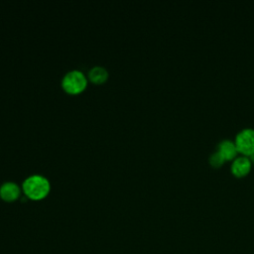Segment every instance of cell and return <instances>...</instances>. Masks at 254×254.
Listing matches in <instances>:
<instances>
[{
    "label": "cell",
    "instance_id": "6da1fadb",
    "mask_svg": "<svg viewBox=\"0 0 254 254\" xmlns=\"http://www.w3.org/2000/svg\"><path fill=\"white\" fill-rule=\"evenodd\" d=\"M25 193L32 199H41L49 192L50 183L41 175H32L23 183Z\"/></svg>",
    "mask_w": 254,
    "mask_h": 254
},
{
    "label": "cell",
    "instance_id": "7a4b0ae2",
    "mask_svg": "<svg viewBox=\"0 0 254 254\" xmlns=\"http://www.w3.org/2000/svg\"><path fill=\"white\" fill-rule=\"evenodd\" d=\"M62 85L69 93H78L86 86L85 75L80 70H70L63 77Z\"/></svg>",
    "mask_w": 254,
    "mask_h": 254
},
{
    "label": "cell",
    "instance_id": "3957f363",
    "mask_svg": "<svg viewBox=\"0 0 254 254\" xmlns=\"http://www.w3.org/2000/svg\"><path fill=\"white\" fill-rule=\"evenodd\" d=\"M235 145L238 152L249 156L254 152V129L243 128L235 137Z\"/></svg>",
    "mask_w": 254,
    "mask_h": 254
},
{
    "label": "cell",
    "instance_id": "277c9868",
    "mask_svg": "<svg viewBox=\"0 0 254 254\" xmlns=\"http://www.w3.org/2000/svg\"><path fill=\"white\" fill-rule=\"evenodd\" d=\"M251 165L252 162L248 156L243 155L235 157L231 164V172L237 177H242L248 174L251 169Z\"/></svg>",
    "mask_w": 254,
    "mask_h": 254
},
{
    "label": "cell",
    "instance_id": "5b68a950",
    "mask_svg": "<svg viewBox=\"0 0 254 254\" xmlns=\"http://www.w3.org/2000/svg\"><path fill=\"white\" fill-rule=\"evenodd\" d=\"M20 194V188L14 182H5L0 187V196L7 200L11 201L16 199Z\"/></svg>",
    "mask_w": 254,
    "mask_h": 254
},
{
    "label": "cell",
    "instance_id": "8992f818",
    "mask_svg": "<svg viewBox=\"0 0 254 254\" xmlns=\"http://www.w3.org/2000/svg\"><path fill=\"white\" fill-rule=\"evenodd\" d=\"M217 151H219L222 154V156L224 157L225 160L234 159L238 152L235 142H233L229 139H224V140L220 141L217 145Z\"/></svg>",
    "mask_w": 254,
    "mask_h": 254
},
{
    "label": "cell",
    "instance_id": "52a82bcc",
    "mask_svg": "<svg viewBox=\"0 0 254 254\" xmlns=\"http://www.w3.org/2000/svg\"><path fill=\"white\" fill-rule=\"evenodd\" d=\"M89 78L95 82V83H101L103 81H105L108 77V71L106 70V68H104L103 66L100 65H95L93 66L89 72H88Z\"/></svg>",
    "mask_w": 254,
    "mask_h": 254
},
{
    "label": "cell",
    "instance_id": "ba28073f",
    "mask_svg": "<svg viewBox=\"0 0 254 254\" xmlns=\"http://www.w3.org/2000/svg\"><path fill=\"white\" fill-rule=\"evenodd\" d=\"M225 161V159H224V157L222 156V154L219 152V151H215V152H213L210 156H209V162H210V164L212 165V166H214V167H218V166H220L221 164H223V162Z\"/></svg>",
    "mask_w": 254,
    "mask_h": 254
},
{
    "label": "cell",
    "instance_id": "9c48e42d",
    "mask_svg": "<svg viewBox=\"0 0 254 254\" xmlns=\"http://www.w3.org/2000/svg\"><path fill=\"white\" fill-rule=\"evenodd\" d=\"M248 157H249V158H250V159H252V160H253V161H254V152H253V153H252V154H251V155H249V156H248Z\"/></svg>",
    "mask_w": 254,
    "mask_h": 254
}]
</instances>
